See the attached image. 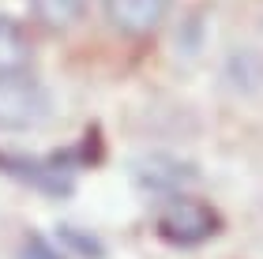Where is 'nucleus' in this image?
I'll return each instance as SVG.
<instances>
[{
  "label": "nucleus",
  "mask_w": 263,
  "mask_h": 259,
  "mask_svg": "<svg viewBox=\"0 0 263 259\" xmlns=\"http://www.w3.org/2000/svg\"><path fill=\"white\" fill-rule=\"evenodd\" d=\"M154 226H158V237L162 241L177 244V248H196V244L211 241L214 233H218L222 218H218V210H214L211 203L177 192V195H170L162 203Z\"/></svg>",
  "instance_id": "nucleus-1"
},
{
  "label": "nucleus",
  "mask_w": 263,
  "mask_h": 259,
  "mask_svg": "<svg viewBox=\"0 0 263 259\" xmlns=\"http://www.w3.org/2000/svg\"><path fill=\"white\" fill-rule=\"evenodd\" d=\"M53 102L27 72L0 75V132H30L49 121Z\"/></svg>",
  "instance_id": "nucleus-2"
},
{
  "label": "nucleus",
  "mask_w": 263,
  "mask_h": 259,
  "mask_svg": "<svg viewBox=\"0 0 263 259\" xmlns=\"http://www.w3.org/2000/svg\"><path fill=\"white\" fill-rule=\"evenodd\" d=\"M0 173L11 176L19 184H30L34 192H45L53 199H61L71 192V169L57 162H42V158H27V154H8L0 150Z\"/></svg>",
  "instance_id": "nucleus-3"
},
{
  "label": "nucleus",
  "mask_w": 263,
  "mask_h": 259,
  "mask_svg": "<svg viewBox=\"0 0 263 259\" xmlns=\"http://www.w3.org/2000/svg\"><path fill=\"white\" fill-rule=\"evenodd\" d=\"M170 0H105V19L124 38H147L162 27Z\"/></svg>",
  "instance_id": "nucleus-4"
},
{
  "label": "nucleus",
  "mask_w": 263,
  "mask_h": 259,
  "mask_svg": "<svg viewBox=\"0 0 263 259\" xmlns=\"http://www.w3.org/2000/svg\"><path fill=\"white\" fill-rule=\"evenodd\" d=\"M136 181L143 188H151V192H170V195H177L181 188L196 184L199 173H196V166H188V162H181V158L151 154V158L136 162Z\"/></svg>",
  "instance_id": "nucleus-5"
},
{
  "label": "nucleus",
  "mask_w": 263,
  "mask_h": 259,
  "mask_svg": "<svg viewBox=\"0 0 263 259\" xmlns=\"http://www.w3.org/2000/svg\"><path fill=\"white\" fill-rule=\"evenodd\" d=\"M30 61H34V45L27 38V30H23L15 19L0 15V75L27 72Z\"/></svg>",
  "instance_id": "nucleus-6"
},
{
  "label": "nucleus",
  "mask_w": 263,
  "mask_h": 259,
  "mask_svg": "<svg viewBox=\"0 0 263 259\" xmlns=\"http://www.w3.org/2000/svg\"><path fill=\"white\" fill-rule=\"evenodd\" d=\"M30 4H34V15L42 19V27L68 30V27H76V23L83 19L87 0H30Z\"/></svg>",
  "instance_id": "nucleus-7"
},
{
  "label": "nucleus",
  "mask_w": 263,
  "mask_h": 259,
  "mask_svg": "<svg viewBox=\"0 0 263 259\" xmlns=\"http://www.w3.org/2000/svg\"><path fill=\"white\" fill-rule=\"evenodd\" d=\"M57 237H61V244H64L68 252H76L83 259H105V244H102V237H94L90 229L61 226V229H57Z\"/></svg>",
  "instance_id": "nucleus-8"
},
{
  "label": "nucleus",
  "mask_w": 263,
  "mask_h": 259,
  "mask_svg": "<svg viewBox=\"0 0 263 259\" xmlns=\"http://www.w3.org/2000/svg\"><path fill=\"white\" fill-rule=\"evenodd\" d=\"M23 259H61V252L42 237H27L23 241Z\"/></svg>",
  "instance_id": "nucleus-9"
}]
</instances>
